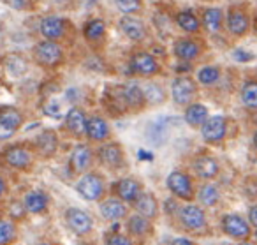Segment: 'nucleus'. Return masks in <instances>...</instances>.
Masks as SVG:
<instances>
[{"mask_svg":"<svg viewBox=\"0 0 257 245\" xmlns=\"http://www.w3.org/2000/svg\"><path fill=\"white\" fill-rule=\"evenodd\" d=\"M34 60L43 67H57L64 62V50L57 41L44 39L34 48Z\"/></svg>","mask_w":257,"mask_h":245,"instance_id":"1","label":"nucleus"},{"mask_svg":"<svg viewBox=\"0 0 257 245\" xmlns=\"http://www.w3.org/2000/svg\"><path fill=\"white\" fill-rule=\"evenodd\" d=\"M76 191L86 201H95L104 194V180L97 173H86L76 185Z\"/></svg>","mask_w":257,"mask_h":245,"instance_id":"2","label":"nucleus"},{"mask_svg":"<svg viewBox=\"0 0 257 245\" xmlns=\"http://www.w3.org/2000/svg\"><path fill=\"white\" fill-rule=\"evenodd\" d=\"M196 90L197 87L192 78H189V76H178V78H175V81L171 85V96L176 104L189 106L192 97L196 96Z\"/></svg>","mask_w":257,"mask_h":245,"instance_id":"3","label":"nucleus"},{"mask_svg":"<svg viewBox=\"0 0 257 245\" xmlns=\"http://www.w3.org/2000/svg\"><path fill=\"white\" fill-rule=\"evenodd\" d=\"M168 189L180 199L190 201L194 198V185L192 180L189 178V175H185L183 171H173L168 177Z\"/></svg>","mask_w":257,"mask_h":245,"instance_id":"4","label":"nucleus"},{"mask_svg":"<svg viewBox=\"0 0 257 245\" xmlns=\"http://www.w3.org/2000/svg\"><path fill=\"white\" fill-rule=\"evenodd\" d=\"M128 67L134 74H140V76H154L159 72L161 65L159 62L155 60V57H152L150 53L147 51H138L131 57V62H128Z\"/></svg>","mask_w":257,"mask_h":245,"instance_id":"5","label":"nucleus"},{"mask_svg":"<svg viewBox=\"0 0 257 245\" xmlns=\"http://www.w3.org/2000/svg\"><path fill=\"white\" fill-rule=\"evenodd\" d=\"M222 229L229 236L239 238V240H245V238L250 236V222L246 219H243L241 215H238V213L224 215V219H222Z\"/></svg>","mask_w":257,"mask_h":245,"instance_id":"6","label":"nucleus"},{"mask_svg":"<svg viewBox=\"0 0 257 245\" xmlns=\"http://www.w3.org/2000/svg\"><path fill=\"white\" fill-rule=\"evenodd\" d=\"M65 220L67 226L74 231L76 234H86L92 231L93 227V219L90 213H86L85 210L79 208H69L65 212Z\"/></svg>","mask_w":257,"mask_h":245,"instance_id":"7","label":"nucleus"},{"mask_svg":"<svg viewBox=\"0 0 257 245\" xmlns=\"http://www.w3.org/2000/svg\"><path fill=\"white\" fill-rule=\"evenodd\" d=\"M39 32L44 39L58 41L67 32V23L64 18H58V16H44L39 23Z\"/></svg>","mask_w":257,"mask_h":245,"instance_id":"8","label":"nucleus"},{"mask_svg":"<svg viewBox=\"0 0 257 245\" xmlns=\"http://www.w3.org/2000/svg\"><path fill=\"white\" fill-rule=\"evenodd\" d=\"M180 220L187 229H203L204 224H206V213L203 208L196 205H185L183 208H180Z\"/></svg>","mask_w":257,"mask_h":245,"instance_id":"9","label":"nucleus"},{"mask_svg":"<svg viewBox=\"0 0 257 245\" xmlns=\"http://www.w3.org/2000/svg\"><path fill=\"white\" fill-rule=\"evenodd\" d=\"M225 118L220 115H215V117H208L206 122L203 124V139L208 143H218L224 139L225 136Z\"/></svg>","mask_w":257,"mask_h":245,"instance_id":"10","label":"nucleus"},{"mask_svg":"<svg viewBox=\"0 0 257 245\" xmlns=\"http://www.w3.org/2000/svg\"><path fill=\"white\" fill-rule=\"evenodd\" d=\"M118 25H120V30L123 32V36L128 37L131 41L140 43V41H143L147 37V29H145L143 22L134 18L133 15H123Z\"/></svg>","mask_w":257,"mask_h":245,"instance_id":"11","label":"nucleus"},{"mask_svg":"<svg viewBox=\"0 0 257 245\" xmlns=\"http://www.w3.org/2000/svg\"><path fill=\"white\" fill-rule=\"evenodd\" d=\"M113 191L116 192V196L125 203H134L138 199V196L143 192V187L138 180L134 178H121L120 182L113 185Z\"/></svg>","mask_w":257,"mask_h":245,"instance_id":"12","label":"nucleus"},{"mask_svg":"<svg viewBox=\"0 0 257 245\" xmlns=\"http://www.w3.org/2000/svg\"><path fill=\"white\" fill-rule=\"evenodd\" d=\"M227 30L236 37L245 36L250 30V18L243 9H231L227 13Z\"/></svg>","mask_w":257,"mask_h":245,"instance_id":"13","label":"nucleus"},{"mask_svg":"<svg viewBox=\"0 0 257 245\" xmlns=\"http://www.w3.org/2000/svg\"><path fill=\"white\" fill-rule=\"evenodd\" d=\"M120 96L125 106L136 108V110L138 108H143L145 103H147V96H145L143 87H140L138 83H125L120 89Z\"/></svg>","mask_w":257,"mask_h":245,"instance_id":"14","label":"nucleus"},{"mask_svg":"<svg viewBox=\"0 0 257 245\" xmlns=\"http://www.w3.org/2000/svg\"><path fill=\"white\" fill-rule=\"evenodd\" d=\"M4 160L16 170H27L32 164V153L23 146H9L4 152Z\"/></svg>","mask_w":257,"mask_h":245,"instance_id":"15","label":"nucleus"},{"mask_svg":"<svg viewBox=\"0 0 257 245\" xmlns=\"http://www.w3.org/2000/svg\"><path fill=\"white\" fill-rule=\"evenodd\" d=\"M93 162L92 150L88 145H76L71 153V166L74 168L76 173H85Z\"/></svg>","mask_w":257,"mask_h":245,"instance_id":"16","label":"nucleus"},{"mask_svg":"<svg viewBox=\"0 0 257 245\" xmlns=\"http://www.w3.org/2000/svg\"><path fill=\"white\" fill-rule=\"evenodd\" d=\"M86 136H88L92 141H104V139L109 138V125L99 115H93L86 120Z\"/></svg>","mask_w":257,"mask_h":245,"instance_id":"17","label":"nucleus"},{"mask_svg":"<svg viewBox=\"0 0 257 245\" xmlns=\"http://www.w3.org/2000/svg\"><path fill=\"white\" fill-rule=\"evenodd\" d=\"M99 159L102 160L104 166L111 168V170H118L123 166V152H121L120 145H114V143L104 145L99 150Z\"/></svg>","mask_w":257,"mask_h":245,"instance_id":"18","label":"nucleus"},{"mask_svg":"<svg viewBox=\"0 0 257 245\" xmlns=\"http://www.w3.org/2000/svg\"><path fill=\"white\" fill-rule=\"evenodd\" d=\"M173 51L175 55L183 62L194 60V58L199 57L201 53V46L196 43L194 39H189V37H183V39H178L173 46Z\"/></svg>","mask_w":257,"mask_h":245,"instance_id":"19","label":"nucleus"},{"mask_svg":"<svg viewBox=\"0 0 257 245\" xmlns=\"http://www.w3.org/2000/svg\"><path fill=\"white\" fill-rule=\"evenodd\" d=\"M86 115L79 108H71L65 117V127L69 132H72L74 136H83L86 132Z\"/></svg>","mask_w":257,"mask_h":245,"instance_id":"20","label":"nucleus"},{"mask_svg":"<svg viewBox=\"0 0 257 245\" xmlns=\"http://www.w3.org/2000/svg\"><path fill=\"white\" fill-rule=\"evenodd\" d=\"M100 210V215L107 220H118V219H123L127 215V208H125L123 201L120 198H109L106 201L100 203L99 206Z\"/></svg>","mask_w":257,"mask_h":245,"instance_id":"21","label":"nucleus"},{"mask_svg":"<svg viewBox=\"0 0 257 245\" xmlns=\"http://www.w3.org/2000/svg\"><path fill=\"white\" fill-rule=\"evenodd\" d=\"M194 170H196L197 177L203 180H211L218 175V162L217 159L210 155H201L194 160Z\"/></svg>","mask_w":257,"mask_h":245,"instance_id":"22","label":"nucleus"},{"mask_svg":"<svg viewBox=\"0 0 257 245\" xmlns=\"http://www.w3.org/2000/svg\"><path fill=\"white\" fill-rule=\"evenodd\" d=\"M222 23H224V15H222V11L218 8H208L203 11V16H201V25H203L210 34L220 32Z\"/></svg>","mask_w":257,"mask_h":245,"instance_id":"23","label":"nucleus"},{"mask_svg":"<svg viewBox=\"0 0 257 245\" xmlns=\"http://www.w3.org/2000/svg\"><path fill=\"white\" fill-rule=\"evenodd\" d=\"M134 208L138 210L140 215L147 217V219H154L157 215V199L148 192H141L134 201Z\"/></svg>","mask_w":257,"mask_h":245,"instance_id":"24","label":"nucleus"},{"mask_svg":"<svg viewBox=\"0 0 257 245\" xmlns=\"http://www.w3.org/2000/svg\"><path fill=\"white\" fill-rule=\"evenodd\" d=\"M0 124L16 132L23 124L22 111L16 110V108H13V106H2L0 108Z\"/></svg>","mask_w":257,"mask_h":245,"instance_id":"25","label":"nucleus"},{"mask_svg":"<svg viewBox=\"0 0 257 245\" xmlns=\"http://www.w3.org/2000/svg\"><path fill=\"white\" fill-rule=\"evenodd\" d=\"M23 205H25L27 212L41 213V212H44L46 206H48V196L44 194L43 191H30L25 194Z\"/></svg>","mask_w":257,"mask_h":245,"instance_id":"26","label":"nucleus"},{"mask_svg":"<svg viewBox=\"0 0 257 245\" xmlns=\"http://www.w3.org/2000/svg\"><path fill=\"white\" fill-rule=\"evenodd\" d=\"M208 118V108L201 103L189 104L185 110V122L190 127H199L206 122Z\"/></svg>","mask_w":257,"mask_h":245,"instance_id":"27","label":"nucleus"},{"mask_svg":"<svg viewBox=\"0 0 257 245\" xmlns=\"http://www.w3.org/2000/svg\"><path fill=\"white\" fill-rule=\"evenodd\" d=\"M36 148L39 150L43 155H53L55 150L58 148V138L53 131H44L43 134L37 136L36 139Z\"/></svg>","mask_w":257,"mask_h":245,"instance_id":"28","label":"nucleus"},{"mask_svg":"<svg viewBox=\"0 0 257 245\" xmlns=\"http://www.w3.org/2000/svg\"><path fill=\"white\" fill-rule=\"evenodd\" d=\"M176 23H178L180 29L185 30V32H189V34H196V32H199V29H201L199 18H197L192 11L178 13V15H176Z\"/></svg>","mask_w":257,"mask_h":245,"instance_id":"29","label":"nucleus"},{"mask_svg":"<svg viewBox=\"0 0 257 245\" xmlns=\"http://www.w3.org/2000/svg\"><path fill=\"white\" fill-rule=\"evenodd\" d=\"M127 227H128V231L134 234V236H143V234H147V233H150V231H152L150 219L140 215V213H138V215H133L131 219H128Z\"/></svg>","mask_w":257,"mask_h":245,"instance_id":"30","label":"nucleus"},{"mask_svg":"<svg viewBox=\"0 0 257 245\" xmlns=\"http://www.w3.org/2000/svg\"><path fill=\"white\" fill-rule=\"evenodd\" d=\"M241 101L248 110H257V81L248 79L241 87Z\"/></svg>","mask_w":257,"mask_h":245,"instance_id":"31","label":"nucleus"},{"mask_svg":"<svg viewBox=\"0 0 257 245\" xmlns=\"http://www.w3.org/2000/svg\"><path fill=\"white\" fill-rule=\"evenodd\" d=\"M104 34H106V25H104L102 20H90L83 27V36L88 41H99Z\"/></svg>","mask_w":257,"mask_h":245,"instance_id":"32","label":"nucleus"},{"mask_svg":"<svg viewBox=\"0 0 257 245\" xmlns=\"http://www.w3.org/2000/svg\"><path fill=\"white\" fill-rule=\"evenodd\" d=\"M4 62H6V67L9 69V72H11V74H16V76L25 74L27 69H29V62H27L20 53L8 55V57L4 58Z\"/></svg>","mask_w":257,"mask_h":245,"instance_id":"33","label":"nucleus"},{"mask_svg":"<svg viewBox=\"0 0 257 245\" xmlns=\"http://www.w3.org/2000/svg\"><path fill=\"white\" fill-rule=\"evenodd\" d=\"M199 201L204 206H215L220 201V192L213 184H206L199 189Z\"/></svg>","mask_w":257,"mask_h":245,"instance_id":"34","label":"nucleus"},{"mask_svg":"<svg viewBox=\"0 0 257 245\" xmlns=\"http://www.w3.org/2000/svg\"><path fill=\"white\" fill-rule=\"evenodd\" d=\"M220 79V69L213 67V65H206V67L199 69L197 72V81L201 85H213Z\"/></svg>","mask_w":257,"mask_h":245,"instance_id":"35","label":"nucleus"},{"mask_svg":"<svg viewBox=\"0 0 257 245\" xmlns=\"http://www.w3.org/2000/svg\"><path fill=\"white\" fill-rule=\"evenodd\" d=\"M16 238V227L13 222L6 219H0V245L13 243Z\"/></svg>","mask_w":257,"mask_h":245,"instance_id":"36","label":"nucleus"},{"mask_svg":"<svg viewBox=\"0 0 257 245\" xmlns=\"http://www.w3.org/2000/svg\"><path fill=\"white\" fill-rule=\"evenodd\" d=\"M114 4L123 15H134L143 9V0H114Z\"/></svg>","mask_w":257,"mask_h":245,"instance_id":"37","label":"nucleus"},{"mask_svg":"<svg viewBox=\"0 0 257 245\" xmlns=\"http://www.w3.org/2000/svg\"><path fill=\"white\" fill-rule=\"evenodd\" d=\"M43 111H44V115H48V117H51V118H60L62 106L58 104V101L51 99V101H48V103L44 104Z\"/></svg>","mask_w":257,"mask_h":245,"instance_id":"38","label":"nucleus"},{"mask_svg":"<svg viewBox=\"0 0 257 245\" xmlns=\"http://www.w3.org/2000/svg\"><path fill=\"white\" fill-rule=\"evenodd\" d=\"M106 245H133V240L125 234H118V233H111L106 238Z\"/></svg>","mask_w":257,"mask_h":245,"instance_id":"39","label":"nucleus"},{"mask_svg":"<svg viewBox=\"0 0 257 245\" xmlns=\"http://www.w3.org/2000/svg\"><path fill=\"white\" fill-rule=\"evenodd\" d=\"M27 213L25 205H20V203H13L11 206V215L13 217H18V219H23V215Z\"/></svg>","mask_w":257,"mask_h":245,"instance_id":"40","label":"nucleus"},{"mask_svg":"<svg viewBox=\"0 0 257 245\" xmlns=\"http://www.w3.org/2000/svg\"><path fill=\"white\" fill-rule=\"evenodd\" d=\"M234 58H236V60H239V62H248V60H252V58H253V55L246 53V51H243V50H236L234 51Z\"/></svg>","mask_w":257,"mask_h":245,"instance_id":"41","label":"nucleus"},{"mask_svg":"<svg viewBox=\"0 0 257 245\" xmlns=\"http://www.w3.org/2000/svg\"><path fill=\"white\" fill-rule=\"evenodd\" d=\"M13 134H15V131H11V129H8L6 125L0 124V141H4V139L13 138Z\"/></svg>","mask_w":257,"mask_h":245,"instance_id":"42","label":"nucleus"},{"mask_svg":"<svg viewBox=\"0 0 257 245\" xmlns=\"http://www.w3.org/2000/svg\"><path fill=\"white\" fill-rule=\"evenodd\" d=\"M248 222L257 227V205H253L252 208L248 210Z\"/></svg>","mask_w":257,"mask_h":245,"instance_id":"43","label":"nucleus"},{"mask_svg":"<svg viewBox=\"0 0 257 245\" xmlns=\"http://www.w3.org/2000/svg\"><path fill=\"white\" fill-rule=\"evenodd\" d=\"M171 245H196V243L190 241L189 238H176V240H173Z\"/></svg>","mask_w":257,"mask_h":245,"instance_id":"44","label":"nucleus"},{"mask_svg":"<svg viewBox=\"0 0 257 245\" xmlns=\"http://www.w3.org/2000/svg\"><path fill=\"white\" fill-rule=\"evenodd\" d=\"M4 194H6V182L2 180V177H0V199L4 198Z\"/></svg>","mask_w":257,"mask_h":245,"instance_id":"45","label":"nucleus"},{"mask_svg":"<svg viewBox=\"0 0 257 245\" xmlns=\"http://www.w3.org/2000/svg\"><path fill=\"white\" fill-rule=\"evenodd\" d=\"M50 2H53L55 6H64V4H67L69 0H50Z\"/></svg>","mask_w":257,"mask_h":245,"instance_id":"46","label":"nucleus"},{"mask_svg":"<svg viewBox=\"0 0 257 245\" xmlns=\"http://www.w3.org/2000/svg\"><path fill=\"white\" fill-rule=\"evenodd\" d=\"M140 157H141V159H143V157H145V159H152V155H150V153H147V152H140Z\"/></svg>","mask_w":257,"mask_h":245,"instance_id":"47","label":"nucleus"},{"mask_svg":"<svg viewBox=\"0 0 257 245\" xmlns=\"http://www.w3.org/2000/svg\"><path fill=\"white\" fill-rule=\"evenodd\" d=\"M253 145H255V148H257V132H255V136H253Z\"/></svg>","mask_w":257,"mask_h":245,"instance_id":"48","label":"nucleus"},{"mask_svg":"<svg viewBox=\"0 0 257 245\" xmlns=\"http://www.w3.org/2000/svg\"><path fill=\"white\" fill-rule=\"evenodd\" d=\"M86 2H90V4H97L99 0H86Z\"/></svg>","mask_w":257,"mask_h":245,"instance_id":"49","label":"nucleus"},{"mask_svg":"<svg viewBox=\"0 0 257 245\" xmlns=\"http://www.w3.org/2000/svg\"><path fill=\"white\" fill-rule=\"evenodd\" d=\"M255 32H257V20H255Z\"/></svg>","mask_w":257,"mask_h":245,"instance_id":"50","label":"nucleus"},{"mask_svg":"<svg viewBox=\"0 0 257 245\" xmlns=\"http://www.w3.org/2000/svg\"><path fill=\"white\" fill-rule=\"evenodd\" d=\"M39 245H51V243H39Z\"/></svg>","mask_w":257,"mask_h":245,"instance_id":"51","label":"nucleus"},{"mask_svg":"<svg viewBox=\"0 0 257 245\" xmlns=\"http://www.w3.org/2000/svg\"><path fill=\"white\" fill-rule=\"evenodd\" d=\"M239 245H250V243H239Z\"/></svg>","mask_w":257,"mask_h":245,"instance_id":"52","label":"nucleus"},{"mask_svg":"<svg viewBox=\"0 0 257 245\" xmlns=\"http://www.w3.org/2000/svg\"><path fill=\"white\" fill-rule=\"evenodd\" d=\"M255 240H257V231H255Z\"/></svg>","mask_w":257,"mask_h":245,"instance_id":"53","label":"nucleus"}]
</instances>
